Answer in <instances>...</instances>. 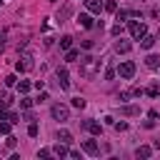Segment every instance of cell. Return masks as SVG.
Instances as JSON below:
<instances>
[{
	"mask_svg": "<svg viewBox=\"0 0 160 160\" xmlns=\"http://www.w3.org/2000/svg\"><path fill=\"white\" fill-rule=\"evenodd\" d=\"M98 70H100V60H95V58H90V55L80 58V75H82V78H95Z\"/></svg>",
	"mask_w": 160,
	"mask_h": 160,
	"instance_id": "1",
	"label": "cell"
},
{
	"mask_svg": "<svg viewBox=\"0 0 160 160\" xmlns=\"http://www.w3.org/2000/svg\"><path fill=\"white\" fill-rule=\"evenodd\" d=\"M50 115H52L55 120L65 122V120H70V108H68V105H62V102H55V105L50 108Z\"/></svg>",
	"mask_w": 160,
	"mask_h": 160,
	"instance_id": "2",
	"label": "cell"
},
{
	"mask_svg": "<svg viewBox=\"0 0 160 160\" xmlns=\"http://www.w3.org/2000/svg\"><path fill=\"white\" fill-rule=\"evenodd\" d=\"M118 75H120L122 80H130V78L135 75V62H132V60H122V62L118 65Z\"/></svg>",
	"mask_w": 160,
	"mask_h": 160,
	"instance_id": "3",
	"label": "cell"
},
{
	"mask_svg": "<svg viewBox=\"0 0 160 160\" xmlns=\"http://www.w3.org/2000/svg\"><path fill=\"white\" fill-rule=\"evenodd\" d=\"M128 28H130V35H132L135 40H140V38L148 32V28H145V22H140V18H138V20H130Z\"/></svg>",
	"mask_w": 160,
	"mask_h": 160,
	"instance_id": "4",
	"label": "cell"
},
{
	"mask_svg": "<svg viewBox=\"0 0 160 160\" xmlns=\"http://www.w3.org/2000/svg\"><path fill=\"white\" fill-rule=\"evenodd\" d=\"M15 68H18L20 72H30V70L35 68V58H32L30 52H25V55H22V58L18 60V65H15Z\"/></svg>",
	"mask_w": 160,
	"mask_h": 160,
	"instance_id": "5",
	"label": "cell"
},
{
	"mask_svg": "<svg viewBox=\"0 0 160 160\" xmlns=\"http://www.w3.org/2000/svg\"><path fill=\"white\" fill-rule=\"evenodd\" d=\"M145 90L142 88H128V90H120V95H118V100L120 102H125V100H132V98H140Z\"/></svg>",
	"mask_w": 160,
	"mask_h": 160,
	"instance_id": "6",
	"label": "cell"
},
{
	"mask_svg": "<svg viewBox=\"0 0 160 160\" xmlns=\"http://www.w3.org/2000/svg\"><path fill=\"white\" fill-rule=\"evenodd\" d=\"M80 125H82L88 132H92V135H100V132H102V125H100L98 120H82Z\"/></svg>",
	"mask_w": 160,
	"mask_h": 160,
	"instance_id": "7",
	"label": "cell"
},
{
	"mask_svg": "<svg viewBox=\"0 0 160 160\" xmlns=\"http://www.w3.org/2000/svg\"><path fill=\"white\" fill-rule=\"evenodd\" d=\"M78 25H80V28H88V30H90V28H95L92 15H90V12H80V15H78Z\"/></svg>",
	"mask_w": 160,
	"mask_h": 160,
	"instance_id": "8",
	"label": "cell"
},
{
	"mask_svg": "<svg viewBox=\"0 0 160 160\" xmlns=\"http://www.w3.org/2000/svg\"><path fill=\"white\" fill-rule=\"evenodd\" d=\"M70 15H72V2H65V5L60 8V12H58V22H65Z\"/></svg>",
	"mask_w": 160,
	"mask_h": 160,
	"instance_id": "9",
	"label": "cell"
},
{
	"mask_svg": "<svg viewBox=\"0 0 160 160\" xmlns=\"http://www.w3.org/2000/svg\"><path fill=\"white\" fill-rule=\"evenodd\" d=\"M58 85H60L62 90L70 88V75H68V70H58Z\"/></svg>",
	"mask_w": 160,
	"mask_h": 160,
	"instance_id": "10",
	"label": "cell"
},
{
	"mask_svg": "<svg viewBox=\"0 0 160 160\" xmlns=\"http://www.w3.org/2000/svg\"><path fill=\"white\" fill-rule=\"evenodd\" d=\"M82 150H85L88 155H98V152H100V148H98L95 140H82Z\"/></svg>",
	"mask_w": 160,
	"mask_h": 160,
	"instance_id": "11",
	"label": "cell"
},
{
	"mask_svg": "<svg viewBox=\"0 0 160 160\" xmlns=\"http://www.w3.org/2000/svg\"><path fill=\"white\" fill-rule=\"evenodd\" d=\"M155 40H158L155 35H148V32H145V35L140 38V48H142V50H150V48L155 45Z\"/></svg>",
	"mask_w": 160,
	"mask_h": 160,
	"instance_id": "12",
	"label": "cell"
},
{
	"mask_svg": "<svg viewBox=\"0 0 160 160\" xmlns=\"http://www.w3.org/2000/svg\"><path fill=\"white\" fill-rule=\"evenodd\" d=\"M130 50H132V42H130V40H118V42H115V52H118V55H120V52H130Z\"/></svg>",
	"mask_w": 160,
	"mask_h": 160,
	"instance_id": "13",
	"label": "cell"
},
{
	"mask_svg": "<svg viewBox=\"0 0 160 160\" xmlns=\"http://www.w3.org/2000/svg\"><path fill=\"white\" fill-rule=\"evenodd\" d=\"M145 68L158 70V68H160V58H158V55H148V58H145Z\"/></svg>",
	"mask_w": 160,
	"mask_h": 160,
	"instance_id": "14",
	"label": "cell"
},
{
	"mask_svg": "<svg viewBox=\"0 0 160 160\" xmlns=\"http://www.w3.org/2000/svg\"><path fill=\"white\" fill-rule=\"evenodd\" d=\"M85 8L90 12H100L102 10V0H85Z\"/></svg>",
	"mask_w": 160,
	"mask_h": 160,
	"instance_id": "15",
	"label": "cell"
},
{
	"mask_svg": "<svg viewBox=\"0 0 160 160\" xmlns=\"http://www.w3.org/2000/svg\"><path fill=\"white\" fill-rule=\"evenodd\" d=\"M0 120H8V122H12V125H15V122H20L18 112H8V110H2V112H0Z\"/></svg>",
	"mask_w": 160,
	"mask_h": 160,
	"instance_id": "16",
	"label": "cell"
},
{
	"mask_svg": "<svg viewBox=\"0 0 160 160\" xmlns=\"http://www.w3.org/2000/svg\"><path fill=\"white\" fill-rule=\"evenodd\" d=\"M68 152H70V150L65 148V142H60V140H58V145L52 148V155H58V158H65Z\"/></svg>",
	"mask_w": 160,
	"mask_h": 160,
	"instance_id": "17",
	"label": "cell"
},
{
	"mask_svg": "<svg viewBox=\"0 0 160 160\" xmlns=\"http://www.w3.org/2000/svg\"><path fill=\"white\" fill-rule=\"evenodd\" d=\"M150 155H152V148L150 145H140L135 150V158H150Z\"/></svg>",
	"mask_w": 160,
	"mask_h": 160,
	"instance_id": "18",
	"label": "cell"
},
{
	"mask_svg": "<svg viewBox=\"0 0 160 160\" xmlns=\"http://www.w3.org/2000/svg\"><path fill=\"white\" fill-rule=\"evenodd\" d=\"M55 138H58L60 142H65V145H68V142H72V135H70V130H58V135H55Z\"/></svg>",
	"mask_w": 160,
	"mask_h": 160,
	"instance_id": "19",
	"label": "cell"
},
{
	"mask_svg": "<svg viewBox=\"0 0 160 160\" xmlns=\"http://www.w3.org/2000/svg\"><path fill=\"white\" fill-rule=\"evenodd\" d=\"M78 58H80V50H72V48H68V52H65V60H68V62H75Z\"/></svg>",
	"mask_w": 160,
	"mask_h": 160,
	"instance_id": "20",
	"label": "cell"
},
{
	"mask_svg": "<svg viewBox=\"0 0 160 160\" xmlns=\"http://www.w3.org/2000/svg\"><path fill=\"white\" fill-rule=\"evenodd\" d=\"M30 88H32V85H30L28 80H20V82H18V90H20V95H28V92H30Z\"/></svg>",
	"mask_w": 160,
	"mask_h": 160,
	"instance_id": "21",
	"label": "cell"
},
{
	"mask_svg": "<svg viewBox=\"0 0 160 160\" xmlns=\"http://www.w3.org/2000/svg\"><path fill=\"white\" fill-rule=\"evenodd\" d=\"M32 102H35V100H32V98H28V95H22V98H20V108H22V110H30V108H32Z\"/></svg>",
	"mask_w": 160,
	"mask_h": 160,
	"instance_id": "22",
	"label": "cell"
},
{
	"mask_svg": "<svg viewBox=\"0 0 160 160\" xmlns=\"http://www.w3.org/2000/svg\"><path fill=\"white\" fill-rule=\"evenodd\" d=\"M60 48H62V50L72 48V38H70V35H62V38H60Z\"/></svg>",
	"mask_w": 160,
	"mask_h": 160,
	"instance_id": "23",
	"label": "cell"
},
{
	"mask_svg": "<svg viewBox=\"0 0 160 160\" xmlns=\"http://www.w3.org/2000/svg\"><path fill=\"white\" fill-rule=\"evenodd\" d=\"M145 92H148L150 98H158V95H160V85H158V82H152V85H150V88H148Z\"/></svg>",
	"mask_w": 160,
	"mask_h": 160,
	"instance_id": "24",
	"label": "cell"
},
{
	"mask_svg": "<svg viewBox=\"0 0 160 160\" xmlns=\"http://www.w3.org/2000/svg\"><path fill=\"white\" fill-rule=\"evenodd\" d=\"M8 105H10V98H8V92H0V112H2V110H8Z\"/></svg>",
	"mask_w": 160,
	"mask_h": 160,
	"instance_id": "25",
	"label": "cell"
},
{
	"mask_svg": "<svg viewBox=\"0 0 160 160\" xmlns=\"http://www.w3.org/2000/svg\"><path fill=\"white\" fill-rule=\"evenodd\" d=\"M102 10H108V12H115V10H118V2H115V0H108V2H102Z\"/></svg>",
	"mask_w": 160,
	"mask_h": 160,
	"instance_id": "26",
	"label": "cell"
},
{
	"mask_svg": "<svg viewBox=\"0 0 160 160\" xmlns=\"http://www.w3.org/2000/svg\"><path fill=\"white\" fill-rule=\"evenodd\" d=\"M140 112V108H135V105H125L122 108V115H138Z\"/></svg>",
	"mask_w": 160,
	"mask_h": 160,
	"instance_id": "27",
	"label": "cell"
},
{
	"mask_svg": "<svg viewBox=\"0 0 160 160\" xmlns=\"http://www.w3.org/2000/svg\"><path fill=\"white\" fill-rule=\"evenodd\" d=\"M10 128H12V122L2 120V122H0V135H10Z\"/></svg>",
	"mask_w": 160,
	"mask_h": 160,
	"instance_id": "28",
	"label": "cell"
},
{
	"mask_svg": "<svg viewBox=\"0 0 160 160\" xmlns=\"http://www.w3.org/2000/svg\"><path fill=\"white\" fill-rule=\"evenodd\" d=\"M72 108L82 110V108H85V100H82V98H72Z\"/></svg>",
	"mask_w": 160,
	"mask_h": 160,
	"instance_id": "29",
	"label": "cell"
},
{
	"mask_svg": "<svg viewBox=\"0 0 160 160\" xmlns=\"http://www.w3.org/2000/svg\"><path fill=\"white\" fill-rule=\"evenodd\" d=\"M28 135H30V138H38V125H35V122L28 125Z\"/></svg>",
	"mask_w": 160,
	"mask_h": 160,
	"instance_id": "30",
	"label": "cell"
},
{
	"mask_svg": "<svg viewBox=\"0 0 160 160\" xmlns=\"http://www.w3.org/2000/svg\"><path fill=\"white\" fill-rule=\"evenodd\" d=\"M5 145H8L10 150H12V148L18 145V138H12V135H8V140H5Z\"/></svg>",
	"mask_w": 160,
	"mask_h": 160,
	"instance_id": "31",
	"label": "cell"
},
{
	"mask_svg": "<svg viewBox=\"0 0 160 160\" xmlns=\"http://www.w3.org/2000/svg\"><path fill=\"white\" fill-rule=\"evenodd\" d=\"M15 82H18V78H15V75H8V78H5V85H8V88H12Z\"/></svg>",
	"mask_w": 160,
	"mask_h": 160,
	"instance_id": "32",
	"label": "cell"
},
{
	"mask_svg": "<svg viewBox=\"0 0 160 160\" xmlns=\"http://www.w3.org/2000/svg\"><path fill=\"white\" fill-rule=\"evenodd\" d=\"M115 130H118V132H125V130H128V122H115Z\"/></svg>",
	"mask_w": 160,
	"mask_h": 160,
	"instance_id": "33",
	"label": "cell"
},
{
	"mask_svg": "<svg viewBox=\"0 0 160 160\" xmlns=\"http://www.w3.org/2000/svg\"><path fill=\"white\" fill-rule=\"evenodd\" d=\"M50 155H52V150H48V148H42V150L38 152V158H50Z\"/></svg>",
	"mask_w": 160,
	"mask_h": 160,
	"instance_id": "34",
	"label": "cell"
},
{
	"mask_svg": "<svg viewBox=\"0 0 160 160\" xmlns=\"http://www.w3.org/2000/svg\"><path fill=\"white\" fill-rule=\"evenodd\" d=\"M120 32H122V25L115 22V25H112V35H120Z\"/></svg>",
	"mask_w": 160,
	"mask_h": 160,
	"instance_id": "35",
	"label": "cell"
},
{
	"mask_svg": "<svg viewBox=\"0 0 160 160\" xmlns=\"http://www.w3.org/2000/svg\"><path fill=\"white\" fill-rule=\"evenodd\" d=\"M80 45H82V48H85V50H90V48H92V45H95V42H92V40H82V42H80Z\"/></svg>",
	"mask_w": 160,
	"mask_h": 160,
	"instance_id": "36",
	"label": "cell"
},
{
	"mask_svg": "<svg viewBox=\"0 0 160 160\" xmlns=\"http://www.w3.org/2000/svg\"><path fill=\"white\" fill-rule=\"evenodd\" d=\"M112 75H115V70H112V68H108V70H105V80H112Z\"/></svg>",
	"mask_w": 160,
	"mask_h": 160,
	"instance_id": "37",
	"label": "cell"
},
{
	"mask_svg": "<svg viewBox=\"0 0 160 160\" xmlns=\"http://www.w3.org/2000/svg\"><path fill=\"white\" fill-rule=\"evenodd\" d=\"M142 128H148V130H152V128H155V120H145V122H142Z\"/></svg>",
	"mask_w": 160,
	"mask_h": 160,
	"instance_id": "38",
	"label": "cell"
},
{
	"mask_svg": "<svg viewBox=\"0 0 160 160\" xmlns=\"http://www.w3.org/2000/svg\"><path fill=\"white\" fill-rule=\"evenodd\" d=\"M48 98H50V95H48V92H40V98H38V100H35V102H45V100H48Z\"/></svg>",
	"mask_w": 160,
	"mask_h": 160,
	"instance_id": "39",
	"label": "cell"
},
{
	"mask_svg": "<svg viewBox=\"0 0 160 160\" xmlns=\"http://www.w3.org/2000/svg\"><path fill=\"white\" fill-rule=\"evenodd\" d=\"M148 118H150V120H158L160 115H158V110H150V112H148Z\"/></svg>",
	"mask_w": 160,
	"mask_h": 160,
	"instance_id": "40",
	"label": "cell"
},
{
	"mask_svg": "<svg viewBox=\"0 0 160 160\" xmlns=\"http://www.w3.org/2000/svg\"><path fill=\"white\" fill-rule=\"evenodd\" d=\"M152 18H155V20H160V5H158V8H152Z\"/></svg>",
	"mask_w": 160,
	"mask_h": 160,
	"instance_id": "41",
	"label": "cell"
},
{
	"mask_svg": "<svg viewBox=\"0 0 160 160\" xmlns=\"http://www.w3.org/2000/svg\"><path fill=\"white\" fill-rule=\"evenodd\" d=\"M50 2H55V0H50Z\"/></svg>",
	"mask_w": 160,
	"mask_h": 160,
	"instance_id": "42",
	"label": "cell"
},
{
	"mask_svg": "<svg viewBox=\"0 0 160 160\" xmlns=\"http://www.w3.org/2000/svg\"><path fill=\"white\" fill-rule=\"evenodd\" d=\"M158 70H160V68H158Z\"/></svg>",
	"mask_w": 160,
	"mask_h": 160,
	"instance_id": "43",
	"label": "cell"
}]
</instances>
